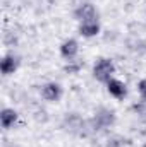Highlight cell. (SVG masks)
Instances as JSON below:
<instances>
[{
    "label": "cell",
    "instance_id": "obj_10",
    "mask_svg": "<svg viewBox=\"0 0 146 147\" xmlns=\"http://www.w3.org/2000/svg\"><path fill=\"white\" fill-rule=\"evenodd\" d=\"M19 120V113L14 110V108H2L0 111V123H2V128L3 130H10Z\"/></svg>",
    "mask_w": 146,
    "mask_h": 147
},
{
    "label": "cell",
    "instance_id": "obj_2",
    "mask_svg": "<svg viewBox=\"0 0 146 147\" xmlns=\"http://www.w3.org/2000/svg\"><path fill=\"white\" fill-rule=\"evenodd\" d=\"M115 121H117L115 111L107 108V106H98L93 111V116L89 118V123H91V128L95 134L107 132L108 128H112L115 125Z\"/></svg>",
    "mask_w": 146,
    "mask_h": 147
},
{
    "label": "cell",
    "instance_id": "obj_9",
    "mask_svg": "<svg viewBox=\"0 0 146 147\" xmlns=\"http://www.w3.org/2000/svg\"><path fill=\"white\" fill-rule=\"evenodd\" d=\"M102 31V24H100V19H93V21H83L79 22L77 26V33L83 38H96Z\"/></svg>",
    "mask_w": 146,
    "mask_h": 147
},
{
    "label": "cell",
    "instance_id": "obj_5",
    "mask_svg": "<svg viewBox=\"0 0 146 147\" xmlns=\"http://www.w3.org/2000/svg\"><path fill=\"white\" fill-rule=\"evenodd\" d=\"M72 16L77 22L93 21V19H98V9H96L91 2H81V3L72 10Z\"/></svg>",
    "mask_w": 146,
    "mask_h": 147
},
{
    "label": "cell",
    "instance_id": "obj_7",
    "mask_svg": "<svg viewBox=\"0 0 146 147\" xmlns=\"http://www.w3.org/2000/svg\"><path fill=\"white\" fill-rule=\"evenodd\" d=\"M105 86H107V92H108L113 99H117V101H124V99L127 98V94H129L127 84H126L124 80L117 79V77L110 79Z\"/></svg>",
    "mask_w": 146,
    "mask_h": 147
},
{
    "label": "cell",
    "instance_id": "obj_1",
    "mask_svg": "<svg viewBox=\"0 0 146 147\" xmlns=\"http://www.w3.org/2000/svg\"><path fill=\"white\" fill-rule=\"evenodd\" d=\"M62 127H64L65 132L72 134L76 137H89L91 134H95L93 128H91L89 120L81 118L77 113H67L62 120Z\"/></svg>",
    "mask_w": 146,
    "mask_h": 147
},
{
    "label": "cell",
    "instance_id": "obj_15",
    "mask_svg": "<svg viewBox=\"0 0 146 147\" xmlns=\"http://www.w3.org/2000/svg\"><path fill=\"white\" fill-rule=\"evenodd\" d=\"M141 147H146V142H145V144H143V146H141Z\"/></svg>",
    "mask_w": 146,
    "mask_h": 147
},
{
    "label": "cell",
    "instance_id": "obj_12",
    "mask_svg": "<svg viewBox=\"0 0 146 147\" xmlns=\"http://www.w3.org/2000/svg\"><path fill=\"white\" fill-rule=\"evenodd\" d=\"M129 144V140L124 137V135H119V134H112L107 142H105V147H126Z\"/></svg>",
    "mask_w": 146,
    "mask_h": 147
},
{
    "label": "cell",
    "instance_id": "obj_14",
    "mask_svg": "<svg viewBox=\"0 0 146 147\" xmlns=\"http://www.w3.org/2000/svg\"><path fill=\"white\" fill-rule=\"evenodd\" d=\"M138 92H139V98L141 99H146V77L138 82Z\"/></svg>",
    "mask_w": 146,
    "mask_h": 147
},
{
    "label": "cell",
    "instance_id": "obj_11",
    "mask_svg": "<svg viewBox=\"0 0 146 147\" xmlns=\"http://www.w3.org/2000/svg\"><path fill=\"white\" fill-rule=\"evenodd\" d=\"M83 67H84V62L79 60V58H74V60L65 62V65H64V72L69 74V75H76V74H79L81 70H83Z\"/></svg>",
    "mask_w": 146,
    "mask_h": 147
},
{
    "label": "cell",
    "instance_id": "obj_13",
    "mask_svg": "<svg viewBox=\"0 0 146 147\" xmlns=\"http://www.w3.org/2000/svg\"><path fill=\"white\" fill-rule=\"evenodd\" d=\"M131 111H132L141 121H145L146 123V99H141V101L134 103V105L131 106Z\"/></svg>",
    "mask_w": 146,
    "mask_h": 147
},
{
    "label": "cell",
    "instance_id": "obj_6",
    "mask_svg": "<svg viewBox=\"0 0 146 147\" xmlns=\"http://www.w3.org/2000/svg\"><path fill=\"white\" fill-rule=\"evenodd\" d=\"M19 67H21V57L14 51L5 53L0 60V70H2V75H5V77L16 74L19 70Z\"/></svg>",
    "mask_w": 146,
    "mask_h": 147
},
{
    "label": "cell",
    "instance_id": "obj_8",
    "mask_svg": "<svg viewBox=\"0 0 146 147\" xmlns=\"http://www.w3.org/2000/svg\"><path fill=\"white\" fill-rule=\"evenodd\" d=\"M79 50H81V48H79V41H77L76 38H67V39H64V41L60 43V46H59V53H60V57H62L65 62L77 58Z\"/></svg>",
    "mask_w": 146,
    "mask_h": 147
},
{
    "label": "cell",
    "instance_id": "obj_4",
    "mask_svg": "<svg viewBox=\"0 0 146 147\" xmlns=\"http://www.w3.org/2000/svg\"><path fill=\"white\" fill-rule=\"evenodd\" d=\"M40 96L43 101L46 103H59L64 96V89L59 82H45L41 87H40Z\"/></svg>",
    "mask_w": 146,
    "mask_h": 147
},
{
    "label": "cell",
    "instance_id": "obj_3",
    "mask_svg": "<svg viewBox=\"0 0 146 147\" xmlns=\"http://www.w3.org/2000/svg\"><path fill=\"white\" fill-rule=\"evenodd\" d=\"M115 70H117V69H115V63H113L112 58H108V57H100V58L95 60L93 69H91V74H93V77H95L98 82L107 84L110 79L115 77Z\"/></svg>",
    "mask_w": 146,
    "mask_h": 147
}]
</instances>
